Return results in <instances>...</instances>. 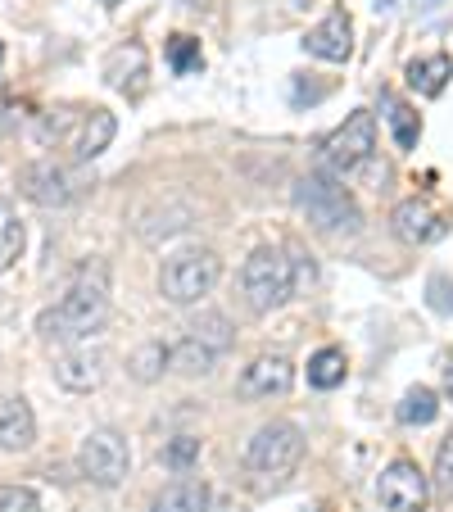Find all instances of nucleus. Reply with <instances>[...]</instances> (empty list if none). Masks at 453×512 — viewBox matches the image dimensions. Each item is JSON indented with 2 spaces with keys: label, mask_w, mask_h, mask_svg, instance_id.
Returning a JSON list of instances; mask_svg holds the SVG:
<instances>
[{
  "label": "nucleus",
  "mask_w": 453,
  "mask_h": 512,
  "mask_svg": "<svg viewBox=\"0 0 453 512\" xmlns=\"http://www.w3.org/2000/svg\"><path fill=\"white\" fill-rule=\"evenodd\" d=\"M105 318H109V272L105 263H87L82 277L59 300V309L41 313L37 327L46 340H87L91 331L105 327Z\"/></svg>",
  "instance_id": "1"
},
{
  "label": "nucleus",
  "mask_w": 453,
  "mask_h": 512,
  "mask_svg": "<svg viewBox=\"0 0 453 512\" xmlns=\"http://www.w3.org/2000/svg\"><path fill=\"white\" fill-rule=\"evenodd\" d=\"M295 209L309 218L318 232H345L354 236L363 227V213H358L354 195L340 182H331L327 173H309L295 182Z\"/></svg>",
  "instance_id": "2"
},
{
  "label": "nucleus",
  "mask_w": 453,
  "mask_h": 512,
  "mask_svg": "<svg viewBox=\"0 0 453 512\" xmlns=\"http://www.w3.org/2000/svg\"><path fill=\"white\" fill-rule=\"evenodd\" d=\"M241 286H245V300H250L254 313H272L281 309V304L295 295L299 277H295V259H286L281 250H272V245H263V250L250 254V263H245L241 272Z\"/></svg>",
  "instance_id": "3"
},
{
  "label": "nucleus",
  "mask_w": 453,
  "mask_h": 512,
  "mask_svg": "<svg viewBox=\"0 0 453 512\" xmlns=\"http://www.w3.org/2000/svg\"><path fill=\"white\" fill-rule=\"evenodd\" d=\"M250 472L268 476V481H286L299 463H304V435L295 422H268L254 431L250 449H245Z\"/></svg>",
  "instance_id": "4"
},
{
  "label": "nucleus",
  "mask_w": 453,
  "mask_h": 512,
  "mask_svg": "<svg viewBox=\"0 0 453 512\" xmlns=\"http://www.w3.org/2000/svg\"><path fill=\"white\" fill-rule=\"evenodd\" d=\"M218 277H222L218 254L195 245V250H177L173 259L164 263V272H159V290H164L173 304H195L218 286Z\"/></svg>",
  "instance_id": "5"
},
{
  "label": "nucleus",
  "mask_w": 453,
  "mask_h": 512,
  "mask_svg": "<svg viewBox=\"0 0 453 512\" xmlns=\"http://www.w3.org/2000/svg\"><path fill=\"white\" fill-rule=\"evenodd\" d=\"M372 150H376V118L367 114V109H358V114H349L345 123L322 141V168L349 177L372 159Z\"/></svg>",
  "instance_id": "6"
},
{
  "label": "nucleus",
  "mask_w": 453,
  "mask_h": 512,
  "mask_svg": "<svg viewBox=\"0 0 453 512\" xmlns=\"http://www.w3.org/2000/svg\"><path fill=\"white\" fill-rule=\"evenodd\" d=\"M78 467H82V476H87L91 485H105V490H114V485L127 481V467H132L127 440L118 431H109V426H100V431H91L87 440H82Z\"/></svg>",
  "instance_id": "7"
},
{
  "label": "nucleus",
  "mask_w": 453,
  "mask_h": 512,
  "mask_svg": "<svg viewBox=\"0 0 453 512\" xmlns=\"http://www.w3.org/2000/svg\"><path fill=\"white\" fill-rule=\"evenodd\" d=\"M376 494H381V508L386 512H422L426 499H431V485H426L417 463L395 458V463L381 472V481H376Z\"/></svg>",
  "instance_id": "8"
},
{
  "label": "nucleus",
  "mask_w": 453,
  "mask_h": 512,
  "mask_svg": "<svg viewBox=\"0 0 453 512\" xmlns=\"http://www.w3.org/2000/svg\"><path fill=\"white\" fill-rule=\"evenodd\" d=\"M23 195H28L32 204H41V209H64V204L78 200V177L68 173L64 164H55V159H41V164H28L19 177Z\"/></svg>",
  "instance_id": "9"
},
{
  "label": "nucleus",
  "mask_w": 453,
  "mask_h": 512,
  "mask_svg": "<svg viewBox=\"0 0 453 512\" xmlns=\"http://www.w3.org/2000/svg\"><path fill=\"white\" fill-rule=\"evenodd\" d=\"M290 386H295V368H290V358H281V354H263V358H254L250 368L241 372V395H245V399L286 395Z\"/></svg>",
  "instance_id": "10"
},
{
  "label": "nucleus",
  "mask_w": 453,
  "mask_h": 512,
  "mask_svg": "<svg viewBox=\"0 0 453 512\" xmlns=\"http://www.w3.org/2000/svg\"><path fill=\"white\" fill-rule=\"evenodd\" d=\"M145 73H150V59H145V46H136V41H127V46L105 55V82L114 91H123V96H132V100L141 96Z\"/></svg>",
  "instance_id": "11"
},
{
  "label": "nucleus",
  "mask_w": 453,
  "mask_h": 512,
  "mask_svg": "<svg viewBox=\"0 0 453 512\" xmlns=\"http://www.w3.org/2000/svg\"><path fill=\"white\" fill-rule=\"evenodd\" d=\"M304 50L327 59V64H345V59L354 55V23H349V14L336 10L327 23H318V28L304 37Z\"/></svg>",
  "instance_id": "12"
},
{
  "label": "nucleus",
  "mask_w": 453,
  "mask_h": 512,
  "mask_svg": "<svg viewBox=\"0 0 453 512\" xmlns=\"http://www.w3.org/2000/svg\"><path fill=\"white\" fill-rule=\"evenodd\" d=\"M390 223H395V236L408 245H426L444 232V223L435 218V209L426 200H404L395 213H390Z\"/></svg>",
  "instance_id": "13"
},
{
  "label": "nucleus",
  "mask_w": 453,
  "mask_h": 512,
  "mask_svg": "<svg viewBox=\"0 0 453 512\" xmlns=\"http://www.w3.org/2000/svg\"><path fill=\"white\" fill-rule=\"evenodd\" d=\"M32 440H37V417H32L28 399H0V449L23 454Z\"/></svg>",
  "instance_id": "14"
},
{
  "label": "nucleus",
  "mask_w": 453,
  "mask_h": 512,
  "mask_svg": "<svg viewBox=\"0 0 453 512\" xmlns=\"http://www.w3.org/2000/svg\"><path fill=\"white\" fill-rule=\"evenodd\" d=\"M100 354H91V349H78V354H64L55 363V381L64 390H78V395H87V390L100 386Z\"/></svg>",
  "instance_id": "15"
},
{
  "label": "nucleus",
  "mask_w": 453,
  "mask_h": 512,
  "mask_svg": "<svg viewBox=\"0 0 453 512\" xmlns=\"http://www.w3.org/2000/svg\"><path fill=\"white\" fill-rule=\"evenodd\" d=\"M150 512H209V485L200 476H182L159 494Z\"/></svg>",
  "instance_id": "16"
},
{
  "label": "nucleus",
  "mask_w": 453,
  "mask_h": 512,
  "mask_svg": "<svg viewBox=\"0 0 453 512\" xmlns=\"http://www.w3.org/2000/svg\"><path fill=\"white\" fill-rule=\"evenodd\" d=\"M449 78H453V59L449 55H431V59H413V64H408V87L426 100L440 96V91L449 87Z\"/></svg>",
  "instance_id": "17"
},
{
  "label": "nucleus",
  "mask_w": 453,
  "mask_h": 512,
  "mask_svg": "<svg viewBox=\"0 0 453 512\" xmlns=\"http://www.w3.org/2000/svg\"><path fill=\"white\" fill-rule=\"evenodd\" d=\"M114 132H118L114 114H109V109H91V114L82 118V132H78V141H73V150H78V159H96V155H105V150H109V141H114Z\"/></svg>",
  "instance_id": "18"
},
{
  "label": "nucleus",
  "mask_w": 453,
  "mask_h": 512,
  "mask_svg": "<svg viewBox=\"0 0 453 512\" xmlns=\"http://www.w3.org/2000/svg\"><path fill=\"white\" fill-rule=\"evenodd\" d=\"M23 245H28V232H23L19 209L10 200H0V272H10L23 259Z\"/></svg>",
  "instance_id": "19"
},
{
  "label": "nucleus",
  "mask_w": 453,
  "mask_h": 512,
  "mask_svg": "<svg viewBox=\"0 0 453 512\" xmlns=\"http://www.w3.org/2000/svg\"><path fill=\"white\" fill-rule=\"evenodd\" d=\"M381 109H386V123H390V132H395V145H399V150H413L417 136H422L417 114L399 96H390V91H381Z\"/></svg>",
  "instance_id": "20"
},
{
  "label": "nucleus",
  "mask_w": 453,
  "mask_h": 512,
  "mask_svg": "<svg viewBox=\"0 0 453 512\" xmlns=\"http://www.w3.org/2000/svg\"><path fill=\"white\" fill-rule=\"evenodd\" d=\"M168 363H173V372H182V377H204V372H213L218 354H213L209 345H200L195 336H186L177 349H168Z\"/></svg>",
  "instance_id": "21"
},
{
  "label": "nucleus",
  "mask_w": 453,
  "mask_h": 512,
  "mask_svg": "<svg viewBox=\"0 0 453 512\" xmlns=\"http://www.w3.org/2000/svg\"><path fill=\"white\" fill-rule=\"evenodd\" d=\"M345 372H349V363L340 349H318L309 358V386H318V390H336L345 381Z\"/></svg>",
  "instance_id": "22"
},
{
  "label": "nucleus",
  "mask_w": 453,
  "mask_h": 512,
  "mask_svg": "<svg viewBox=\"0 0 453 512\" xmlns=\"http://www.w3.org/2000/svg\"><path fill=\"white\" fill-rule=\"evenodd\" d=\"M435 413H440V399H435V390L417 386L404 395V404H399V422L404 426H431Z\"/></svg>",
  "instance_id": "23"
},
{
  "label": "nucleus",
  "mask_w": 453,
  "mask_h": 512,
  "mask_svg": "<svg viewBox=\"0 0 453 512\" xmlns=\"http://www.w3.org/2000/svg\"><path fill=\"white\" fill-rule=\"evenodd\" d=\"M168 64H173V73H200V68H204L200 41H195V37H186V32H177V37H168Z\"/></svg>",
  "instance_id": "24"
},
{
  "label": "nucleus",
  "mask_w": 453,
  "mask_h": 512,
  "mask_svg": "<svg viewBox=\"0 0 453 512\" xmlns=\"http://www.w3.org/2000/svg\"><path fill=\"white\" fill-rule=\"evenodd\" d=\"M164 363H168L164 340H150V345H141V349L132 354V377H136V381H159Z\"/></svg>",
  "instance_id": "25"
},
{
  "label": "nucleus",
  "mask_w": 453,
  "mask_h": 512,
  "mask_svg": "<svg viewBox=\"0 0 453 512\" xmlns=\"http://www.w3.org/2000/svg\"><path fill=\"white\" fill-rule=\"evenodd\" d=\"M191 336L200 340V345H209L213 354H222V349L232 345V327H227V318H218V313H204V318L191 327Z\"/></svg>",
  "instance_id": "26"
},
{
  "label": "nucleus",
  "mask_w": 453,
  "mask_h": 512,
  "mask_svg": "<svg viewBox=\"0 0 453 512\" xmlns=\"http://www.w3.org/2000/svg\"><path fill=\"white\" fill-rule=\"evenodd\" d=\"M0 512H41L37 490H28V485H0Z\"/></svg>",
  "instance_id": "27"
},
{
  "label": "nucleus",
  "mask_w": 453,
  "mask_h": 512,
  "mask_svg": "<svg viewBox=\"0 0 453 512\" xmlns=\"http://www.w3.org/2000/svg\"><path fill=\"white\" fill-rule=\"evenodd\" d=\"M426 304H431L435 313H453V277L435 272V277L426 281Z\"/></svg>",
  "instance_id": "28"
},
{
  "label": "nucleus",
  "mask_w": 453,
  "mask_h": 512,
  "mask_svg": "<svg viewBox=\"0 0 453 512\" xmlns=\"http://www.w3.org/2000/svg\"><path fill=\"white\" fill-rule=\"evenodd\" d=\"M435 490L444 499H453V435L440 445V454H435Z\"/></svg>",
  "instance_id": "29"
},
{
  "label": "nucleus",
  "mask_w": 453,
  "mask_h": 512,
  "mask_svg": "<svg viewBox=\"0 0 453 512\" xmlns=\"http://www.w3.org/2000/svg\"><path fill=\"white\" fill-rule=\"evenodd\" d=\"M168 467H177V472H182V467H191L195 458H200V440H191V435H182V440H173V445H168Z\"/></svg>",
  "instance_id": "30"
},
{
  "label": "nucleus",
  "mask_w": 453,
  "mask_h": 512,
  "mask_svg": "<svg viewBox=\"0 0 453 512\" xmlns=\"http://www.w3.org/2000/svg\"><path fill=\"white\" fill-rule=\"evenodd\" d=\"M440 5H444V0H417V10H422V14H431V10H440Z\"/></svg>",
  "instance_id": "31"
},
{
  "label": "nucleus",
  "mask_w": 453,
  "mask_h": 512,
  "mask_svg": "<svg viewBox=\"0 0 453 512\" xmlns=\"http://www.w3.org/2000/svg\"><path fill=\"white\" fill-rule=\"evenodd\" d=\"M444 386H449V399H453V368H449V377H444Z\"/></svg>",
  "instance_id": "32"
},
{
  "label": "nucleus",
  "mask_w": 453,
  "mask_h": 512,
  "mask_svg": "<svg viewBox=\"0 0 453 512\" xmlns=\"http://www.w3.org/2000/svg\"><path fill=\"white\" fill-rule=\"evenodd\" d=\"M100 5H109V10H114V5H118V0H100Z\"/></svg>",
  "instance_id": "33"
},
{
  "label": "nucleus",
  "mask_w": 453,
  "mask_h": 512,
  "mask_svg": "<svg viewBox=\"0 0 453 512\" xmlns=\"http://www.w3.org/2000/svg\"><path fill=\"white\" fill-rule=\"evenodd\" d=\"M0 64H5V46H0Z\"/></svg>",
  "instance_id": "34"
}]
</instances>
